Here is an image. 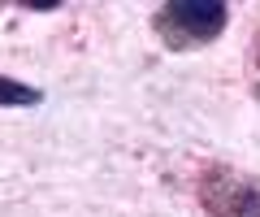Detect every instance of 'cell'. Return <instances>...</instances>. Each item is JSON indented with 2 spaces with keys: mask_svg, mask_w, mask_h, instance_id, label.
<instances>
[{
  "mask_svg": "<svg viewBox=\"0 0 260 217\" xmlns=\"http://www.w3.org/2000/svg\"><path fill=\"white\" fill-rule=\"evenodd\" d=\"M225 9L221 0H174L165 9H156V35L165 39V48L174 52H186V48H200V44H213L217 35L225 30Z\"/></svg>",
  "mask_w": 260,
  "mask_h": 217,
  "instance_id": "obj_1",
  "label": "cell"
},
{
  "mask_svg": "<svg viewBox=\"0 0 260 217\" xmlns=\"http://www.w3.org/2000/svg\"><path fill=\"white\" fill-rule=\"evenodd\" d=\"M200 204L208 217H260V182L230 165H213L200 178Z\"/></svg>",
  "mask_w": 260,
  "mask_h": 217,
  "instance_id": "obj_2",
  "label": "cell"
},
{
  "mask_svg": "<svg viewBox=\"0 0 260 217\" xmlns=\"http://www.w3.org/2000/svg\"><path fill=\"white\" fill-rule=\"evenodd\" d=\"M44 100L39 87H26L18 78H0V109H35Z\"/></svg>",
  "mask_w": 260,
  "mask_h": 217,
  "instance_id": "obj_3",
  "label": "cell"
}]
</instances>
